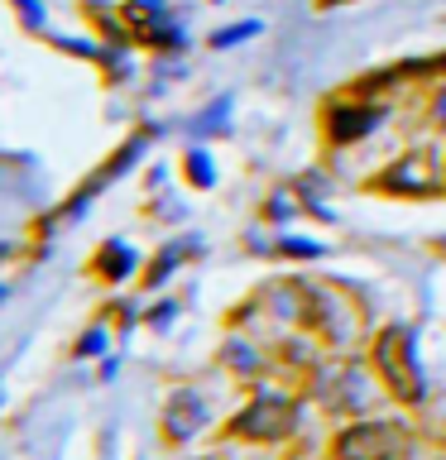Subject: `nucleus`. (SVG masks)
<instances>
[{
	"instance_id": "f257e3e1",
	"label": "nucleus",
	"mask_w": 446,
	"mask_h": 460,
	"mask_svg": "<svg viewBox=\"0 0 446 460\" xmlns=\"http://www.w3.org/2000/svg\"><path fill=\"white\" fill-rule=\"evenodd\" d=\"M293 427H298V402L288 394H269V388H259V394L230 417V437L259 441V446H273V441L293 437Z\"/></svg>"
},
{
	"instance_id": "f03ea898",
	"label": "nucleus",
	"mask_w": 446,
	"mask_h": 460,
	"mask_svg": "<svg viewBox=\"0 0 446 460\" xmlns=\"http://www.w3.org/2000/svg\"><path fill=\"white\" fill-rule=\"evenodd\" d=\"M374 359H379V374L388 384V394L398 402H423L427 398V384H423V369H417V350H413V331L408 326H388L379 345H374Z\"/></svg>"
},
{
	"instance_id": "7ed1b4c3",
	"label": "nucleus",
	"mask_w": 446,
	"mask_h": 460,
	"mask_svg": "<svg viewBox=\"0 0 446 460\" xmlns=\"http://www.w3.org/2000/svg\"><path fill=\"white\" fill-rule=\"evenodd\" d=\"M403 456H408V431L398 422H379V417L341 427L336 441H331V460H403Z\"/></svg>"
},
{
	"instance_id": "20e7f679",
	"label": "nucleus",
	"mask_w": 446,
	"mask_h": 460,
	"mask_svg": "<svg viewBox=\"0 0 446 460\" xmlns=\"http://www.w3.org/2000/svg\"><path fill=\"white\" fill-rule=\"evenodd\" d=\"M317 398L326 402L331 412H360L370 408V374L351 365V359H326L322 369H317Z\"/></svg>"
},
{
	"instance_id": "39448f33",
	"label": "nucleus",
	"mask_w": 446,
	"mask_h": 460,
	"mask_svg": "<svg viewBox=\"0 0 446 460\" xmlns=\"http://www.w3.org/2000/svg\"><path fill=\"white\" fill-rule=\"evenodd\" d=\"M308 293H312L308 322H317V331H322L331 345H351L360 336V307L351 297H341L336 288H308Z\"/></svg>"
},
{
	"instance_id": "423d86ee",
	"label": "nucleus",
	"mask_w": 446,
	"mask_h": 460,
	"mask_svg": "<svg viewBox=\"0 0 446 460\" xmlns=\"http://www.w3.org/2000/svg\"><path fill=\"white\" fill-rule=\"evenodd\" d=\"M442 178V164H437V154L432 149H413V154H403L394 168L379 178V187H394V192H408V197H423L432 192Z\"/></svg>"
},
{
	"instance_id": "0eeeda50",
	"label": "nucleus",
	"mask_w": 446,
	"mask_h": 460,
	"mask_svg": "<svg viewBox=\"0 0 446 460\" xmlns=\"http://www.w3.org/2000/svg\"><path fill=\"white\" fill-rule=\"evenodd\" d=\"M201 427H207V398H201L197 388H178L164 408V441L183 446V441H192Z\"/></svg>"
},
{
	"instance_id": "6e6552de",
	"label": "nucleus",
	"mask_w": 446,
	"mask_h": 460,
	"mask_svg": "<svg viewBox=\"0 0 446 460\" xmlns=\"http://www.w3.org/2000/svg\"><path fill=\"white\" fill-rule=\"evenodd\" d=\"M379 106H351V101H331L326 115H322V125H326V139L331 144H355V139H365L374 125H379Z\"/></svg>"
},
{
	"instance_id": "1a4fd4ad",
	"label": "nucleus",
	"mask_w": 446,
	"mask_h": 460,
	"mask_svg": "<svg viewBox=\"0 0 446 460\" xmlns=\"http://www.w3.org/2000/svg\"><path fill=\"white\" fill-rule=\"evenodd\" d=\"M92 269H96L106 283H120V279H129V269H135V250H129L125 240H106V244L96 250Z\"/></svg>"
},
{
	"instance_id": "9d476101",
	"label": "nucleus",
	"mask_w": 446,
	"mask_h": 460,
	"mask_svg": "<svg viewBox=\"0 0 446 460\" xmlns=\"http://www.w3.org/2000/svg\"><path fill=\"white\" fill-rule=\"evenodd\" d=\"M187 178H192V187H211L216 182V168H211L207 149H187Z\"/></svg>"
},
{
	"instance_id": "9b49d317",
	"label": "nucleus",
	"mask_w": 446,
	"mask_h": 460,
	"mask_svg": "<svg viewBox=\"0 0 446 460\" xmlns=\"http://www.w3.org/2000/svg\"><path fill=\"white\" fill-rule=\"evenodd\" d=\"M226 359H230V369H240V374H259V350L250 341H230Z\"/></svg>"
},
{
	"instance_id": "f8f14e48",
	"label": "nucleus",
	"mask_w": 446,
	"mask_h": 460,
	"mask_svg": "<svg viewBox=\"0 0 446 460\" xmlns=\"http://www.w3.org/2000/svg\"><path fill=\"white\" fill-rule=\"evenodd\" d=\"M279 250H283V254H293V259H322V244L293 240V235H283V240H279Z\"/></svg>"
},
{
	"instance_id": "ddd939ff",
	"label": "nucleus",
	"mask_w": 446,
	"mask_h": 460,
	"mask_svg": "<svg viewBox=\"0 0 446 460\" xmlns=\"http://www.w3.org/2000/svg\"><path fill=\"white\" fill-rule=\"evenodd\" d=\"M101 350H106V326H92V331L77 341V355H101Z\"/></svg>"
},
{
	"instance_id": "4468645a",
	"label": "nucleus",
	"mask_w": 446,
	"mask_h": 460,
	"mask_svg": "<svg viewBox=\"0 0 446 460\" xmlns=\"http://www.w3.org/2000/svg\"><path fill=\"white\" fill-rule=\"evenodd\" d=\"M250 34H259V24H236V29H221L211 43L216 49H230V43H240V39H250Z\"/></svg>"
},
{
	"instance_id": "2eb2a0df",
	"label": "nucleus",
	"mask_w": 446,
	"mask_h": 460,
	"mask_svg": "<svg viewBox=\"0 0 446 460\" xmlns=\"http://www.w3.org/2000/svg\"><path fill=\"white\" fill-rule=\"evenodd\" d=\"M226 111H230V101H216L211 115H201V120H197V129H201V135H207V129H221L226 125Z\"/></svg>"
},
{
	"instance_id": "dca6fc26",
	"label": "nucleus",
	"mask_w": 446,
	"mask_h": 460,
	"mask_svg": "<svg viewBox=\"0 0 446 460\" xmlns=\"http://www.w3.org/2000/svg\"><path fill=\"white\" fill-rule=\"evenodd\" d=\"M173 264H178V254H173V250H164V254L154 259V273H149V283H164V273H173Z\"/></svg>"
},
{
	"instance_id": "f3484780",
	"label": "nucleus",
	"mask_w": 446,
	"mask_h": 460,
	"mask_svg": "<svg viewBox=\"0 0 446 460\" xmlns=\"http://www.w3.org/2000/svg\"><path fill=\"white\" fill-rule=\"evenodd\" d=\"M293 211H298V201H293V197H273V201H269V216H273V221H288Z\"/></svg>"
},
{
	"instance_id": "a211bd4d",
	"label": "nucleus",
	"mask_w": 446,
	"mask_h": 460,
	"mask_svg": "<svg viewBox=\"0 0 446 460\" xmlns=\"http://www.w3.org/2000/svg\"><path fill=\"white\" fill-rule=\"evenodd\" d=\"M173 322V302H158V312H154V331H164Z\"/></svg>"
},
{
	"instance_id": "6ab92c4d",
	"label": "nucleus",
	"mask_w": 446,
	"mask_h": 460,
	"mask_svg": "<svg viewBox=\"0 0 446 460\" xmlns=\"http://www.w3.org/2000/svg\"><path fill=\"white\" fill-rule=\"evenodd\" d=\"M20 10H24L29 24H39V5H34V0H20Z\"/></svg>"
},
{
	"instance_id": "aec40b11",
	"label": "nucleus",
	"mask_w": 446,
	"mask_h": 460,
	"mask_svg": "<svg viewBox=\"0 0 446 460\" xmlns=\"http://www.w3.org/2000/svg\"><path fill=\"white\" fill-rule=\"evenodd\" d=\"M432 111H437V120H446V86L437 92V106H432Z\"/></svg>"
},
{
	"instance_id": "412c9836",
	"label": "nucleus",
	"mask_w": 446,
	"mask_h": 460,
	"mask_svg": "<svg viewBox=\"0 0 446 460\" xmlns=\"http://www.w3.org/2000/svg\"><path fill=\"white\" fill-rule=\"evenodd\" d=\"M135 5H144V10H154V0H135Z\"/></svg>"
},
{
	"instance_id": "4be33fe9",
	"label": "nucleus",
	"mask_w": 446,
	"mask_h": 460,
	"mask_svg": "<svg viewBox=\"0 0 446 460\" xmlns=\"http://www.w3.org/2000/svg\"><path fill=\"white\" fill-rule=\"evenodd\" d=\"M0 259H5V244H0Z\"/></svg>"
}]
</instances>
